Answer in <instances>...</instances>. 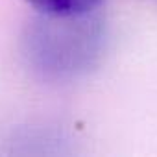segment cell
<instances>
[{"label":"cell","mask_w":157,"mask_h":157,"mask_svg":"<svg viewBox=\"0 0 157 157\" xmlns=\"http://www.w3.org/2000/svg\"><path fill=\"white\" fill-rule=\"evenodd\" d=\"M41 15L70 17L98 11L105 0H26Z\"/></svg>","instance_id":"cell-2"},{"label":"cell","mask_w":157,"mask_h":157,"mask_svg":"<svg viewBox=\"0 0 157 157\" xmlns=\"http://www.w3.org/2000/svg\"><path fill=\"white\" fill-rule=\"evenodd\" d=\"M105 22L98 11L85 15H37L24 32L22 56L43 80L65 82L87 74L102 57Z\"/></svg>","instance_id":"cell-1"}]
</instances>
